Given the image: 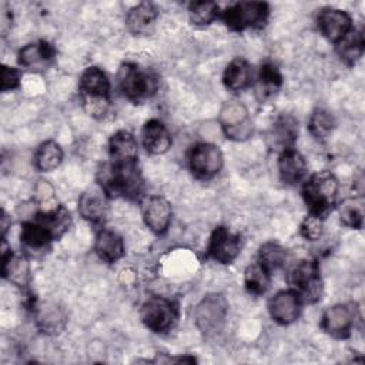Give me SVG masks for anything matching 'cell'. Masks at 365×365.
I'll return each mask as SVG.
<instances>
[{
    "instance_id": "cell-21",
    "label": "cell",
    "mask_w": 365,
    "mask_h": 365,
    "mask_svg": "<svg viewBox=\"0 0 365 365\" xmlns=\"http://www.w3.org/2000/svg\"><path fill=\"white\" fill-rule=\"evenodd\" d=\"M94 251L101 261L107 264H114L124 257L125 247L123 238L115 231L101 228L96 235Z\"/></svg>"
},
{
    "instance_id": "cell-11",
    "label": "cell",
    "mask_w": 365,
    "mask_h": 365,
    "mask_svg": "<svg viewBox=\"0 0 365 365\" xmlns=\"http://www.w3.org/2000/svg\"><path fill=\"white\" fill-rule=\"evenodd\" d=\"M240 237L227 227H217L211 234L207 255L220 264H231L240 255Z\"/></svg>"
},
{
    "instance_id": "cell-8",
    "label": "cell",
    "mask_w": 365,
    "mask_h": 365,
    "mask_svg": "<svg viewBox=\"0 0 365 365\" xmlns=\"http://www.w3.org/2000/svg\"><path fill=\"white\" fill-rule=\"evenodd\" d=\"M269 16V7L264 1H240L222 13L225 24L235 31L262 27Z\"/></svg>"
},
{
    "instance_id": "cell-32",
    "label": "cell",
    "mask_w": 365,
    "mask_h": 365,
    "mask_svg": "<svg viewBox=\"0 0 365 365\" xmlns=\"http://www.w3.org/2000/svg\"><path fill=\"white\" fill-rule=\"evenodd\" d=\"M271 272L261 264L252 262L244 271V284L250 294L262 295L269 288Z\"/></svg>"
},
{
    "instance_id": "cell-22",
    "label": "cell",
    "mask_w": 365,
    "mask_h": 365,
    "mask_svg": "<svg viewBox=\"0 0 365 365\" xmlns=\"http://www.w3.org/2000/svg\"><path fill=\"white\" fill-rule=\"evenodd\" d=\"M108 153L111 163H135L138 158V143L130 131L120 130L111 135Z\"/></svg>"
},
{
    "instance_id": "cell-37",
    "label": "cell",
    "mask_w": 365,
    "mask_h": 365,
    "mask_svg": "<svg viewBox=\"0 0 365 365\" xmlns=\"http://www.w3.org/2000/svg\"><path fill=\"white\" fill-rule=\"evenodd\" d=\"M83 107L93 118H101L106 115L110 107V97H81Z\"/></svg>"
},
{
    "instance_id": "cell-14",
    "label": "cell",
    "mask_w": 365,
    "mask_h": 365,
    "mask_svg": "<svg viewBox=\"0 0 365 365\" xmlns=\"http://www.w3.org/2000/svg\"><path fill=\"white\" fill-rule=\"evenodd\" d=\"M302 301L294 289L278 291L268 302V311L272 318L279 325H289L299 318Z\"/></svg>"
},
{
    "instance_id": "cell-33",
    "label": "cell",
    "mask_w": 365,
    "mask_h": 365,
    "mask_svg": "<svg viewBox=\"0 0 365 365\" xmlns=\"http://www.w3.org/2000/svg\"><path fill=\"white\" fill-rule=\"evenodd\" d=\"M335 125V117L325 108H315L308 120V130L318 141L327 140L332 134Z\"/></svg>"
},
{
    "instance_id": "cell-12",
    "label": "cell",
    "mask_w": 365,
    "mask_h": 365,
    "mask_svg": "<svg viewBox=\"0 0 365 365\" xmlns=\"http://www.w3.org/2000/svg\"><path fill=\"white\" fill-rule=\"evenodd\" d=\"M317 24L322 36L335 44L354 29L352 17L345 10L334 7L322 9L318 13Z\"/></svg>"
},
{
    "instance_id": "cell-7",
    "label": "cell",
    "mask_w": 365,
    "mask_h": 365,
    "mask_svg": "<svg viewBox=\"0 0 365 365\" xmlns=\"http://www.w3.org/2000/svg\"><path fill=\"white\" fill-rule=\"evenodd\" d=\"M143 324L155 334L170 331L178 319L177 304L165 297L154 295L144 301L140 309Z\"/></svg>"
},
{
    "instance_id": "cell-30",
    "label": "cell",
    "mask_w": 365,
    "mask_h": 365,
    "mask_svg": "<svg viewBox=\"0 0 365 365\" xmlns=\"http://www.w3.org/2000/svg\"><path fill=\"white\" fill-rule=\"evenodd\" d=\"M37 327L46 334H58L66 327V315L57 305H38L36 308Z\"/></svg>"
},
{
    "instance_id": "cell-16",
    "label": "cell",
    "mask_w": 365,
    "mask_h": 365,
    "mask_svg": "<svg viewBox=\"0 0 365 365\" xmlns=\"http://www.w3.org/2000/svg\"><path fill=\"white\" fill-rule=\"evenodd\" d=\"M297 137H298V121L289 114H282L271 125L267 134V141L272 150L281 153L287 148L294 147Z\"/></svg>"
},
{
    "instance_id": "cell-35",
    "label": "cell",
    "mask_w": 365,
    "mask_h": 365,
    "mask_svg": "<svg viewBox=\"0 0 365 365\" xmlns=\"http://www.w3.org/2000/svg\"><path fill=\"white\" fill-rule=\"evenodd\" d=\"M220 13V6L215 1H191L188 4V17L194 26L211 24Z\"/></svg>"
},
{
    "instance_id": "cell-17",
    "label": "cell",
    "mask_w": 365,
    "mask_h": 365,
    "mask_svg": "<svg viewBox=\"0 0 365 365\" xmlns=\"http://www.w3.org/2000/svg\"><path fill=\"white\" fill-rule=\"evenodd\" d=\"M141 140L145 151L154 155L167 153L173 144L168 128L164 125L163 121L157 118H151L144 124L141 131Z\"/></svg>"
},
{
    "instance_id": "cell-27",
    "label": "cell",
    "mask_w": 365,
    "mask_h": 365,
    "mask_svg": "<svg viewBox=\"0 0 365 365\" xmlns=\"http://www.w3.org/2000/svg\"><path fill=\"white\" fill-rule=\"evenodd\" d=\"M282 86V76L274 63H264L258 73L255 94L259 101H265L275 96Z\"/></svg>"
},
{
    "instance_id": "cell-15",
    "label": "cell",
    "mask_w": 365,
    "mask_h": 365,
    "mask_svg": "<svg viewBox=\"0 0 365 365\" xmlns=\"http://www.w3.org/2000/svg\"><path fill=\"white\" fill-rule=\"evenodd\" d=\"M54 56V47L44 40H38L21 47L17 54V61L30 71H44L53 63Z\"/></svg>"
},
{
    "instance_id": "cell-20",
    "label": "cell",
    "mask_w": 365,
    "mask_h": 365,
    "mask_svg": "<svg viewBox=\"0 0 365 365\" xmlns=\"http://www.w3.org/2000/svg\"><path fill=\"white\" fill-rule=\"evenodd\" d=\"M1 274L11 284L23 288L30 281V264L26 257L14 255L11 250L6 247L3 241V258H1Z\"/></svg>"
},
{
    "instance_id": "cell-2",
    "label": "cell",
    "mask_w": 365,
    "mask_h": 365,
    "mask_svg": "<svg viewBox=\"0 0 365 365\" xmlns=\"http://www.w3.org/2000/svg\"><path fill=\"white\" fill-rule=\"evenodd\" d=\"M338 180L328 171H317L302 185V197L311 214L324 217L334 207L338 194Z\"/></svg>"
},
{
    "instance_id": "cell-9",
    "label": "cell",
    "mask_w": 365,
    "mask_h": 365,
    "mask_svg": "<svg viewBox=\"0 0 365 365\" xmlns=\"http://www.w3.org/2000/svg\"><path fill=\"white\" fill-rule=\"evenodd\" d=\"M188 165L194 177L198 180H210L221 171L224 155L215 144L198 143L190 151Z\"/></svg>"
},
{
    "instance_id": "cell-4",
    "label": "cell",
    "mask_w": 365,
    "mask_h": 365,
    "mask_svg": "<svg viewBox=\"0 0 365 365\" xmlns=\"http://www.w3.org/2000/svg\"><path fill=\"white\" fill-rule=\"evenodd\" d=\"M287 281L305 304H315L322 297L324 285L318 262L314 259H302L292 265L287 274Z\"/></svg>"
},
{
    "instance_id": "cell-6",
    "label": "cell",
    "mask_w": 365,
    "mask_h": 365,
    "mask_svg": "<svg viewBox=\"0 0 365 365\" xmlns=\"http://www.w3.org/2000/svg\"><path fill=\"white\" fill-rule=\"evenodd\" d=\"M218 121L224 135L232 141H245L254 133V124L247 106L238 100L222 104Z\"/></svg>"
},
{
    "instance_id": "cell-31",
    "label": "cell",
    "mask_w": 365,
    "mask_h": 365,
    "mask_svg": "<svg viewBox=\"0 0 365 365\" xmlns=\"http://www.w3.org/2000/svg\"><path fill=\"white\" fill-rule=\"evenodd\" d=\"M338 214L341 221L355 230H361L364 224V198L362 195H354L342 200L338 205Z\"/></svg>"
},
{
    "instance_id": "cell-3",
    "label": "cell",
    "mask_w": 365,
    "mask_h": 365,
    "mask_svg": "<svg viewBox=\"0 0 365 365\" xmlns=\"http://www.w3.org/2000/svg\"><path fill=\"white\" fill-rule=\"evenodd\" d=\"M118 87L124 97L134 103L153 97L158 90V78L155 74L140 68L134 63H123L120 66Z\"/></svg>"
},
{
    "instance_id": "cell-29",
    "label": "cell",
    "mask_w": 365,
    "mask_h": 365,
    "mask_svg": "<svg viewBox=\"0 0 365 365\" xmlns=\"http://www.w3.org/2000/svg\"><path fill=\"white\" fill-rule=\"evenodd\" d=\"M63 148L54 140L43 141L34 153V165L38 171L48 173L56 170L63 161Z\"/></svg>"
},
{
    "instance_id": "cell-24",
    "label": "cell",
    "mask_w": 365,
    "mask_h": 365,
    "mask_svg": "<svg viewBox=\"0 0 365 365\" xmlns=\"http://www.w3.org/2000/svg\"><path fill=\"white\" fill-rule=\"evenodd\" d=\"M78 88L81 91V97H110L111 84L101 68L91 66L81 73Z\"/></svg>"
},
{
    "instance_id": "cell-28",
    "label": "cell",
    "mask_w": 365,
    "mask_h": 365,
    "mask_svg": "<svg viewBox=\"0 0 365 365\" xmlns=\"http://www.w3.org/2000/svg\"><path fill=\"white\" fill-rule=\"evenodd\" d=\"M364 48V34L355 29H352L342 40L336 43V53L346 66H354L362 57Z\"/></svg>"
},
{
    "instance_id": "cell-19",
    "label": "cell",
    "mask_w": 365,
    "mask_h": 365,
    "mask_svg": "<svg viewBox=\"0 0 365 365\" xmlns=\"http://www.w3.org/2000/svg\"><path fill=\"white\" fill-rule=\"evenodd\" d=\"M279 178L289 185L299 182L307 174V163L304 155L294 147L279 153L278 157Z\"/></svg>"
},
{
    "instance_id": "cell-13",
    "label": "cell",
    "mask_w": 365,
    "mask_h": 365,
    "mask_svg": "<svg viewBox=\"0 0 365 365\" xmlns=\"http://www.w3.org/2000/svg\"><path fill=\"white\" fill-rule=\"evenodd\" d=\"M144 224L157 235H163L170 228L173 220L171 204L161 195H150L141 207Z\"/></svg>"
},
{
    "instance_id": "cell-25",
    "label": "cell",
    "mask_w": 365,
    "mask_h": 365,
    "mask_svg": "<svg viewBox=\"0 0 365 365\" xmlns=\"http://www.w3.org/2000/svg\"><path fill=\"white\" fill-rule=\"evenodd\" d=\"M224 86L231 91H241L252 83V68L245 58L237 57L228 63L222 74Z\"/></svg>"
},
{
    "instance_id": "cell-23",
    "label": "cell",
    "mask_w": 365,
    "mask_h": 365,
    "mask_svg": "<svg viewBox=\"0 0 365 365\" xmlns=\"http://www.w3.org/2000/svg\"><path fill=\"white\" fill-rule=\"evenodd\" d=\"M158 10L153 3H140L131 7L125 16L127 29L134 34H148L155 24Z\"/></svg>"
},
{
    "instance_id": "cell-39",
    "label": "cell",
    "mask_w": 365,
    "mask_h": 365,
    "mask_svg": "<svg viewBox=\"0 0 365 365\" xmlns=\"http://www.w3.org/2000/svg\"><path fill=\"white\" fill-rule=\"evenodd\" d=\"M36 197L41 204H48L51 200H54V190L47 181H38L36 185Z\"/></svg>"
},
{
    "instance_id": "cell-34",
    "label": "cell",
    "mask_w": 365,
    "mask_h": 365,
    "mask_svg": "<svg viewBox=\"0 0 365 365\" xmlns=\"http://www.w3.org/2000/svg\"><path fill=\"white\" fill-rule=\"evenodd\" d=\"M285 261L287 251L278 242H264L258 250V262H261L269 272L279 269L285 264Z\"/></svg>"
},
{
    "instance_id": "cell-26",
    "label": "cell",
    "mask_w": 365,
    "mask_h": 365,
    "mask_svg": "<svg viewBox=\"0 0 365 365\" xmlns=\"http://www.w3.org/2000/svg\"><path fill=\"white\" fill-rule=\"evenodd\" d=\"M20 238L26 247L31 250H40L48 245L54 240V235L50 228L36 215L34 220L21 224Z\"/></svg>"
},
{
    "instance_id": "cell-36",
    "label": "cell",
    "mask_w": 365,
    "mask_h": 365,
    "mask_svg": "<svg viewBox=\"0 0 365 365\" xmlns=\"http://www.w3.org/2000/svg\"><path fill=\"white\" fill-rule=\"evenodd\" d=\"M324 232V220L319 215L311 214L304 218L299 227V234L307 240V241H317L322 237Z\"/></svg>"
},
{
    "instance_id": "cell-1",
    "label": "cell",
    "mask_w": 365,
    "mask_h": 365,
    "mask_svg": "<svg viewBox=\"0 0 365 365\" xmlns=\"http://www.w3.org/2000/svg\"><path fill=\"white\" fill-rule=\"evenodd\" d=\"M98 185L111 197H123L127 200H138L144 181L140 173V168L135 163H111L103 165L98 171Z\"/></svg>"
},
{
    "instance_id": "cell-10",
    "label": "cell",
    "mask_w": 365,
    "mask_h": 365,
    "mask_svg": "<svg viewBox=\"0 0 365 365\" xmlns=\"http://www.w3.org/2000/svg\"><path fill=\"white\" fill-rule=\"evenodd\" d=\"M355 322V308L352 304H335L328 307L321 317V328L336 339H345L351 335Z\"/></svg>"
},
{
    "instance_id": "cell-5",
    "label": "cell",
    "mask_w": 365,
    "mask_h": 365,
    "mask_svg": "<svg viewBox=\"0 0 365 365\" xmlns=\"http://www.w3.org/2000/svg\"><path fill=\"white\" fill-rule=\"evenodd\" d=\"M228 302L222 294L205 295L194 308V322L204 336H215L227 322Z\"/></svg>"
},
{
    "instance_id": "cell-38",
    "label": "cell",
    "mask_w": 365,
    "mask_h": 365,
    "mask_svg": "<svg viewBox=\"0 0 365 365\" xmlns=\"http://www.w3.org/2000/svg\"><path fill=\"white\" fill-rule=\"evenodd\" d=\"M20 78H21V73L20 70L6 66H1V91H10V90H16L20 86Z\"/></svg>"
},
{
    "instance_id": "cell-18",
    "label": "cell",
    "mask_w": 365,
    "mask_h": 365,
    "mask_svg": "<svg viewBox=\"0 0 365 365\" xmlns=\"http://www.w3.org/2000/svg\"><path fill=\"white\" fill-rule=\"evenodd\" d=\"M78 212L90 222H101L107 212V194L97 185L86 190L78 198Z\"/></svg>"
}]
</instances>
